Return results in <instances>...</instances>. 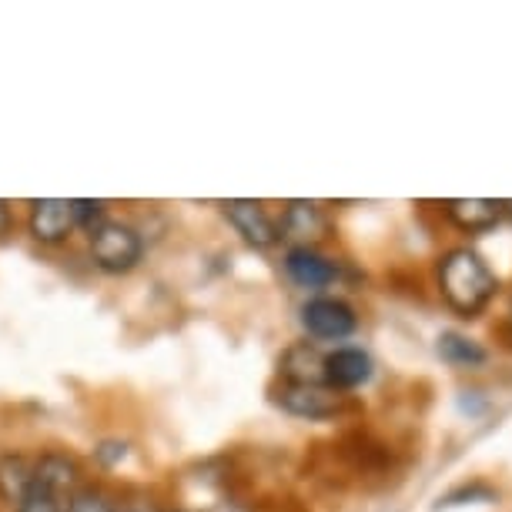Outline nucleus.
<instances>
[{
    "label": "nucleus",
    "mask_w": 512,
    "mask_h": 512,
    "mask_svg": "<svg viewBox=\"0 0 512 512\" xmlns=\"http://www.w3.org/2000/svg\"><path fill=\"white\" fill-rule=\"evenodd\" d=\"M31 235L41 245H61V241L77 228L71 201L64 198H37L31 201Z\"/></svg>",
    "instance_id": "7"
},
{
    "label": "nucleus",
    "mask_w": 512,
    "mask_h": 512,
    "mask_svg": "<svg viewBox=\"0 0 512 512\" xmlns=\"http://www.w3.org/2000/svg\"><path fill=\"white\" fill-rule=\"evenodd\" d=\"M71 208H74V221L81 228H88V231H94L104 221V201L81 198V201H71Z\"/></svg>",
    "instance_id": "18"
},
{
    "label": "nucleus",
    "mask_w": 512,
    "mask_h": 512,
    "mask_svg": "<svg viewBox=\"0 0 512 512\" xmlns=\"http://www.w3.org/2000/svg\"><path fill=\"white\" fill-rule=\"evenodd\" d=\"M221 211H225V218L231 221V228H235L251 248H272L275 241H278V225L272 221V215H268V211L258 205V201L235 198V201H225Z\"/></svg>",
    "instance_id": "6"
},
{
    "label": "nucleus",
    "mask_w": 512,
    "mask_h": 512,
    "mask_svg": "<svg viewBox=\"0 0 512 512\" xmlns=\"http://www.w3.org/2000/svg\"><path fill=\"white\" fill-rule=\"evenodd\" d=\"M285 272L302 288H325L338 278V265L315 248H292L285 255Z\"/></svg>",
    "instance_id": "9"
},
{
    "label": "nucleus",
    "mask_w": 512,
    "mask_h": 512,
    "mask_svg": "<svg viewBox=\"0 0 512 512\" xmlns=\"http://www.w3.org/2000/svg\"><path fill=\"white\" fill-rule=\"evenodd\" d=\"M64 512H121V506L104 489L81 486V489H74L71 496H67Z\"/></svg>",
    "instance_id": "15"
},
{
    "label": "nucleus",
    "mask_w": 512,
    "mask_h": 512,
    "mask_svg": "<svg viewBox=\"0 0 512 512\" xmlns=\"http://www.w3.org/2000/svg\"><path fill=\"white\" fill-rule=\"evenodd\" d=\"M275 402L282 412L298 419H335L349 409V399L328 385H282Z\"/></svg>",
    "instance_id": "3"
},
{
    "label": "nucleus",
    "mask_w": 512,
    "mask_h": 512,
    "mask_svg": "<svg viewBox=\"0 0 512 512\" xmlns=\"http://www.w3.org/2000/svg\"><path fill=\"white\" fill-rule=\"evenodd\" d=\"M17 512H64V499L34 482V486L24 492V499L17 502Z\"/></svg>",
    "instance_id": "16"
},
{
    "label": "nucleus",
    "mask_w": 512,
    "mask_h": 512,
    "mask_svg": "<svg viewBox=\"0 0 512 512\" xmlns=\"http://www.w3.org/2000/svg\"><path fill=\"white\" fill-rule=\"evenodd\" d=\"M278 372L285 375V385H325V355L315 345L298 342L282 355Z\"/></svg>",
    "instance_id": "10"
},
{
    "label": "nucleus",
    "mask_w": 512,
    "mask_h": 512,
    "mask_svg": "<svg viewBox=\"0 0 512 512\" xmlns=\"http://www.w3.org/2000/svg\"><path fill=\"white\" fill-rule=\"evenodd\" d=\"M205 512H248V509L235 499H221V502H215V506H208Z\"/></svg>",
    "instance_id": "19"
},
{
    "label": "nucleus",
    "mask_w": 512,
    "mask_h": 512,
    "mask_svg": "<svg viewBox=\"0 0 512 512\" xmlns=\"http://www.w3.org/2000/svg\"><path fill=\"white\" fill-rule=\"evenodd\" d=\"M372 379V359L362 349H335L325 355V385L335 392L359 389Z\"/></svg>",
    "instance_id": "8"
},
{
    "label": "nucleus",
    "mask_w": 512,
    "mask_h": 512,
    "mask_svg": "<svg viewBox=\"0 0 512 512\" xmlns=\"http://www.w3.org/2000/svg\"><path fill=\"white\" fill-rule=\"evenodd\" d=\"M144 241L131 225L124 221H108L104 218L98 228L91 231V258L101 272L108 275H124L141 262Z\"/></svg>",
    "instance_id": "2"
},
{
    "label": "nucleus",
    "mask_w": 512,
    "mask_h": 512,
    "mask_svg": "<svg viewBox=\"0 0 512 512\" xmlns=\"http://www.w3.org/2000/svg\"><path fill=\"white\" fill-rule=\"evenodd\" d=\"M499 496L492 492L489 486H459V489H452L449 496H442L439 499V506H459V502H496Z\"/></svg>",
    "instance_id": "17"
},
{
    "label": "nucleus",
    "mask_w": 512,
    "mask_h": 512,
    "mask_svg": "<svg viewBox=\"0 0 512 512\" xmlns=\"http://www.w3.org/2000/svg\"><path fill=\"white\" fill-rule=\"evenodd\" d=\"M31 486H34V462L31 459L21 456V452L0 456V499L17 506Z\"/></svg>",
    "instance_id": "13"
},
{
    "label": "nucleus",
    "mask_w": 512,
    "mask_h": 512,
    "mask_svg": "<svg viewBox=\"0 0 512 512\" xmlns=\"http://www.w3.org/2000/svg\"><path fill=\"white\" fill-rule=\"evenodd\" d=\"M496 275L486 265V258L472 248H456L439 262V292L446 305L459 315H479L496 295Z\"/></svg>",
    "instance_id": "1"
},
{
    "label": "nucleus",
    "mask_w": 512,
    "mask_h": 512,
    "mask_svg": "<svg viewBox=\"0 0 512 512\" xmlns=\"http://www.w3.org/2000/svg\"><path fill=\"white\" fill-rule=\"evenodd\" d=\"M499 208H502V215L512 218V201H499Z\"/></svg>",
    "instance_id": "21"
},
{
    "label": "nucleus",
    "mask_w": 512,
    "mask_h": 512,
    "mask_svg": "<svg viewBox=\"0 0 512 512\" xmlns=\"http://www.w3.org/2000/svg\"><path fill=\"white\" fill-rule=\"evenodd\" d=\"M7 228H11V208L7 201H0V235H7Z\"/></svg>",
    "instance_id": "20"
},
{
    "label": "nucleus",
    "mask_w": 512,
    "mask_h": 512,
    "mask_svg": "<svg viewBox=\"0 0 512 512\" xmlns=\"http://www.w3.org/2000/svg\"><path fill=\"white\" fill-rule=\"evenodd\" d=\"M77 479H81V466L67 452H44L41 459H34V482L51 489L54 496L64 499V492H71Z\"/></svg>",
    "instance_id": "12"
},
{
    "label": "nucleus",
    "mask_w": 512,
    "mask_h": 512,
    "mask_svg": "<svg viewBox=\"0 0 512 512\" xmlns=\"http://www.w3.org/2000/svg\"><path fill=\"white\" fill-rule=\"evenodd\" d=\"M278 238L295 241V248H315L318 241L328 238V215L315 201H288L282 211Z\"/></svg>",
    "instance_id": "5"
},
{
    "label": "nucleus",
    "mask_w": 512,
    "mask_h": 512,
    "mask_svg": "<svg viewBox=\"0 0 512 512\" xmlns=\"http://www.w3.org/2000/svg\"><path fill=\"white\" fill-rule=\"evenodd\" d=\"M439 355L442 362L449 365H459V369H476V365L486 362V349H482L479 342H472L466 335H456V332H446L439 335Z\"/></svg>",
    "instance_id": "14"
},
{
    "label": "nucleus",
    "mask_w": 512,
    "mask_h": 512,
    "mask_svg": "<svg viewBox=\"0 0 512 512\" xmlns=\"http://www.w3.org/2000/svg\"><path fill=\"white\" fill-rule=\"evenodd\" d=\"M442 211H446V218L452 225L469 231V235L496 228V221L502 218L499 201H489V198H452L442 205Z\"/></svg>",
    "instance_id": "11"
},
{
    "label": "nucleus",
    "mask_w": 512,
    "mask_h": 512,
    "mask_svg": "<svg viewBox=\"0 0 512 512\" xmlns=\"http://www.w3.org/2000/svg\"><path fill=\"white\" fill-rule=\"evenodd\" d=\"M302 325L312 338L322 342H338V338H349L359 325L352 305H345L342 298H312L302 308Z\"/></svg>",
    "instance_id": "4"
}]
</instances>
